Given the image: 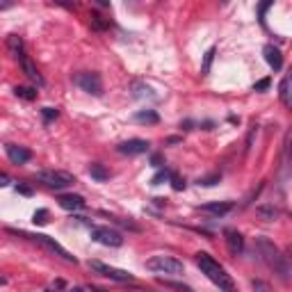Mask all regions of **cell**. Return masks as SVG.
I'll return each mask as SVG.
<instances>
[{
  "label": "cell",
  "mask_w": 292,
  "mask_h": 292,
  "mask_svg": "<svg viewBox=\"0 0 292 292\" xmlns=\"http://www.w3.org/2000/svg\"><path fill=\"white\" fill-rule=\"evenodd\" d=\"M92 240L98 244H105V247H121L124 238H121L119 231H112L108 226H94L92 228Z\"/></svg>",
  "instance_id": "52a82bcc"
},
{
  "label": "cell",
  "mask_w": 292,
  "mask_h": 292,
  "mask_svg": "<svg viewBox=\"0 0 292 292\" xmlns=\"http://www.w3.org/2000/svg\"><path fill=\"white\" fill-rule=\"evenodd\" d=\"M57 203L64 210H82L85 208V199L80 194H60L57 196Z\"/></svg>",
  "instance_id": "7c38bea8"
},
{
  "label": "cell",
  "mask_w": 292,
  "mask_h": 292,
  "mask_svg": "<svg viewBox=\"0 0 292 292\" xmlns=\"http://www.w3.org/2000/svg\"><path fill=\"white\" fill-rule=\"evenodd\" d=\"M290 73H292V69H290Z\"/></svg>",
  "instance_id": "74e56055"
},
{
  "label": "cell",
  "mask_w": 292,
  "mask_h": 292,
  "mask_svg": "<svg viewBox=\"0 0 292 292\" xmlns=\"http://www.w3.org/2000/svg\"><path fill=\"white\" fill-rule=\"evenodd\" d=\"M279 98H281V103L286 105L288 110H292V92H290V82L288 80L279 82Z\"/></svg>",
  "instance_id": "d6986e66"
},
{
  "label": "cell",
  "mask_w": 292,
  "mask_h": 292,
  "mask_svg": "<svg viewBox=\"0 0 292 292\" xmlns=\"http://www.w3.org/2000/svg\"><path fill=\"white\" fill-rule=\"evenodd\" d=\"M73 82L80 87L82 92L92 94V96H101V94H103V80H101L98 73H92V71L76 73V76H73Z\"/></svg>",
  "instance_id": "8992f818"
},
{
  "label": "cell",
  "mask_w": 292,
  "mask_h": 292,
  "mask_svg": "<svg viewBox=\"0 0 292 292\" xmlns=\"http://www.w3.org/2000/svg\"><path fill=\"white\" fill-rule=\"evenodd\" d=\"M270 7H272V2H263V5H260V21L263 23H265V11L270 9Z\"/></svg>",
  "instance_id": "d6a6232c"
},
{
  "label": "cell",
  "mask_w": 292,
  "mask_h": 292,
  "mask_svg": "<svg viewBox=\"0 0 292 292\" xmlns=\"http://www.w3.org/2000/svg\"><path fill=\"white\" fill-rule=\"evenodd\" d=\"M14 94H16L18 98H23V101H34L37 98V89H32V87H16L14 89Z\"/></svg>",
  "instance_id": "44dd1931"
},
{
  "label": "cell",
  "mask_w": 292,
  "mask_h": 292,
  "mask_svg": "<svg viewBox=\"0 0 292 292\" xmlns=\"http://www.w3.org/2000/svg\"><path fill=\"white\" fill-rule=\"evenodd\" d=\"M167 178H171V173H169L167 169H160V171H157L155 176L151 178V185H162Z\"/></svg>",
  "instance_id": "484cf974"
},
{
  "label": "cell",
  "mask_w": 292,
  "mask_h": 292,
  "mask_svg": "<svg viewBox=\"0 0 292 292\" xmlns=\"http://www.w3.org/2000/svg\"><path fill=\"white\" fill-rule=\"evenodd\" d=\"M7 48H9V53L14 55V57H16V60H21L23 55V39L18 37V34H9V37H7Z\"/></svg>",
  "instance_id": "e0dca14e"
},
{
  "label": "cell",
  "mask_w": 292,
  "mask_h": 292,
  "mask_svg": "<svg viewBox=\"0 0 292 292\" xmlns=\"http://www.w3.org/2000/svg\"><path fill=\"white\" fill-rule=\"evenodd\" d=\"M89 176H92L94 180H98V183H105V180L110 178V171L101 162H92L89 164Z\"/></svg>",
  "instance_id": "ac0fdd59"
},
{
  "label": "cell",
  "mask_w": 292,
  "mask_h": 292,
  "mask_svg": "<svg viewBox=\"0 0 292 292\" xmlns=\"http://www.w3.org/2000/svg\"><path fill=\"white\" fill-rule=\"evenodd\" d=\"M256 251H258L260 258L274 270V274L279 276L281 281H288V279H290L292 270H290V263H288V256H283L281 251H279V247H276L270 238H256Z\"/></svg>",
  "instance_id": "6da1fadb"
},
{
  "label": "cell",
  "mask_w": 292,
  "mask_h": 292,
  "mask_svg": "<svg viewBox=\"0 0 292 292\" xmlns=\"http://www.w3.org/2000/svg\"><path fill=\"white\" fill-rule=\"evenodd\" d=\"M89 267H92L94 272H98V274L108 276V279H112V281H119V283H128L133 281V274L126 270H117V267H110V265H103V263H98V260H89Z\"/></svg>",
  "instance_id": "ba28073f"
},
{
  "label": "cell",
  "mask_w": 292,
  "mask_h": 292,
  "mask_svg": "<svg viewBox=\"0 0 292 292\" xmlns=\"http://www.w3.org/2000/svg\"><path fill=\"white\" fill-rule=\"evenodd\" d=\"M171 187L176 189V192H180V189H185V180L180 178V176H176V173H171Z\"/></svg>",
  "instance_id": "4dcf8cb0"
},
{
  "label": "cell",
  "mask_w": 292,
  "mask_h": 292,
  "mask_svg": "<svg viewBox=\"0 0 292 292\" xmlns=\"http://www.w3.org/2000/svg\"><path fill=\"white\" fill-rule=\"evenodd\" d=\"M212 60H215V48H210L206 53V57H203V66H201V73H203V76H208V73H210Z\"/></svg>",
  "instance_id": "603a6c76"
},
{
  "label": "cell",
  "mask_w": 292,
  "mask_h": 292,
  "mask_svg": "<svg viewBox=\"0 0 292 292\" xmlns=\"http://www.w3.org/2000/svg\"><path fill=\"white\" fill-rule=\"evenodd\" d=\"M117 151L124 153V155H142V153L148 151V142L146 140H128V142H121L117 146Z\"/></svg>",
  "instance_id": "30bf717a"
},
{
  "label": "cell",
  "mask_w": 292,
  "mask_h": 292,
  "mask_svg": "<svg viewBox=\"0 0 292 292\" xmlns=\"http://www.w3.org/2000/svg\"><path fill=\"white\" fill-rule=\"evenodd\" d=\"M5 153H7L11 164H25V162H30V157H32V153L27 151V148L16 146V144H5Z\"/></svg>",
  "instance_id": "8fae6325"
},
{
  "label": "cell",
  "mask_w": 292,
  "mask_h": 292,
  "mask_svg": "<svg viewBox=\"0 0 292 292\" xmlns=\"http://www.w3.org/2000/svg\"><path fill=\"white\" fill-rule=\"evenodd\" d=\"M71 292H82V290H80V288H76V290H71Z\"/></svg>",
  "instance_id": "d590c367"
},
{
  "label": "cell",
  "mask_w": 292,
  "mask_h": 292,
  "mask_svg": "<svg viewBox=\"0 0 292 292\" xmlns=\"http://www.w3.org/2000/svg\"><path fill=\"white\" fill-rule=\"evenodd\" d=\"M23 235H25V238H30V240H34L37 244H41V247H43L46 251H48V254L57 256V258H62L64 263H73V265L78 263L76 256H71L69 251H66L60 242H55V240H53V238H48V235H41V233H37V235H27V233H23Z\"/></svg>",
  "instance_id": "5b68a950"
},
{
  "label": "cell",
  "mask_w": 292,
  "mask_h": 292,
  "mask_svg": "<svg viewBox=\"0 0 292 292\" xmlns=\"http://www.w3.org/2000/svg\"><path fill=\"white\" fill-rule=\"evenodd\" d=\"M256 215H258L260 219H265V222H274V219H279V208H274V206H258V208H256Z\"/></svg>",
  "instance_id": "ffe728a7"
},
{
  "label": "cell",
  "mask_w": 292,
  "mask_h": 292,
  "mask_svg": "<svg viewBox=\"0 0 292 292\" xmlns=\"http://www.w3.org/2000/svg\"><path fill=\"white\" fill-rule=\"evenodd\" d=\"M224 240H226V249L231 256H240L244 251V238L240 231L226 228V231H224Z\"/></svg>",
  "instance_id": "9c48e42d"
},
{
  "label": "cell",
  "mask_w": 292,
  "mask_h": 292,
  "mask_svg": "<svg viewBox=\"0 0 292 292\" xmlns=\"http://www.w3.org/2000/svg\"><path fill=\"white\" fill-rule=\"evenodd\" d=\"M133 119H135L137 124L155 126L157 121H160V114H157L155 110H140V112H135V117H133Z\"/></svg>",
  "instance_id": "2e32d148"
},
{
  "label": "cell",
  "mask_w": 292,
  "mask_h": 292,
  "mask_svg": "<svg viewBox=\"0 0 292 292\" xmlns=\"http://www.w3.org/2000/svg\"><path fill=\"white\" fill-rule=\"evenodd\" d=\"M41 114H43V124H50L53 119H57V114H60V112H57L55 108H43Z\"/></svg>",
  "instance_id": "f1b7e54d"
},
{
  "label": "cell",
  "mask_w": 292,
  "mask_h": 292,
  "mask_svg": "<svg viewBox=\"0 0 292 292\" xmlns=\"http://www.w3.org/2000/svg\"><path fill=\"white\" fill-rule=\"evenodd\" d=\"M92 27H94V30H108L110 21H105L101 14H92Z\"/></svg>",
  "instance_id": "cb8c5ba5"
},
{
  "label": "cell",
  "mask_w": 292,
  "mask_h": 292,
  "mask_svg": "<svg viewBox=\"0 0 292 292\" xmlns=\"http://www.w3.org/2000/svg\"><path fill=\"white\" fill-rule=\"evenodd\" d=\"M34 178L39 180V183H43L46 187L50 189H64L69 187V185L76 183V176L69 171H60V169H48V171H39Z\"/></svg>",
  "instance_id": "3957f363"
},
{
  "label": "cell",
  "mask_w": 292,
  "mask_h": 292,
  "mask_svg": "<svg viewBox=\"0 0 292 292\" xmlns=\"http://www.w3.org/2000/svg\"><path fill=\"white\" fill-rule=\"evenodd\" d=\"M228 292H238V290H235V288H233V290H228Z\"/></svg>",
  "instance_id": "8d00e7d4"
},
{
  "label": "cell",
  "mask_w": 292,
  "mask_h": 292,
  "mask_svg": "<svg viewBox=\"0 0 292 292\" xmlns=\"http://www.w3.org/2000/svg\"><path fill=\"white\" fill-rule=\"evenodd\" d=\"M251 288H254V292H272L270 283L260 281V279H254V281H251Z\"/></svg>",
  "instance_id": "83f0119b"
},
{
  "label": "cell",
  "mask_w": 292,
  "mask_h": 292,
  "mask_svg": "<svg viewBox=\"0 0 292 292\" xmlns=\"http://www.w3.org/2000/svg\"><path fill=\"white\" fill-rule=\"evenodd\" d=\"M18 62H21V69H23V73H25V76H27V78H30V80L34 82V85H39V87H41V85H43V78H41V73H39V71H37V66H34V62L30 60L27 55H23V57H21V60H18Z\"/></svg>",
  "instance_id": "4fadbf2b"
},
{
  "label": "cell",
  "mask_w": 292,
  "mask_h": 292,
  "mask_svg": "<svg viewBox=\"0 0 292 292\" xmlns=\"http://www.w3.org/2000/svg\"><path fill=\"white\" fill-rule=\"evenodd\" d=\"M146 270L155 272V274H183L185 265L171 256H153L146 260Z\"/></svg>",
  "instance_id": "277c9868"
},
{
  "label": "cell",
  "mask_w": 292,
  "mask_h": 292,
  "mask_svg": "<svg viewBox=\"0 0 292 292\" xmlns=\"http://www.w3.org/2000/svg\"><path fill=\"white\" fill-rule=\"evenodd\" d=\"M160 283L167 288H171V290H178V292H194L189 286H183V283H176V281H164V279H160Z\"/></svg>",
  "instance_id": "d4e9b609"
},
{
  "label": "cell",
  "mask_w": 292,
  "mask_h": 292,
  "mask_svg": "<svg viewBox=\"0 0 292 292\" xmlns=\"http://www.w3.org/2000/svg\"><path fill=\"white\" fill-rule=\"evenodd\" d=\"M151 162L155 164V167H160V164H162V155H157V153H155V155L151 157Z\"/></svg>",
  "instance_id": "836d02e7"
},
{
  "label": "cell",
  "mask_w": 292,
  "mask_h": 292,
  "mask_svg": "<svg viewBox=\"0 0 292 292\" xmlns=\"http://www.w3.org/2000/svg\"><path fill=\"white\" fill-rule=\"evenodd\" d=\"M133 96H135V98L153 96V94H151V87H146V85H142V82H135V85H133Z\"/></svg>",
  "instance_id": "7402d4cb"
},
{
  "label": "cell",
  "mask_w": 292,
  "mask_h": 292,
  "mask_svg": "<svg viewBox=\"0 0 292 292\" xmlns=\"http://www.w3.org/2000/svg\"><path fill=\"white\" fill-rule=\"evenodd\" d=\"M18 192H21V194H25V196L32 194V189H30V187H23V185H18Z\"/></svg>",
  "instance_id": "e575fe53"
},
{
  "label": "cell",
  "mask_w": 292,
  "mask_h": 292,
  "mask_svg": "<svg viewBox=\"0 0 292 292\" xmlns=\"http://www.w3.org/2000/svg\"><path fill=\"white\" fill-rule=\"evenodd\" d=\"M263 55H265L267 64H270L272 69H274V71H281V66H283V55H281V50L276 48V46L267 43L265 48H263Z\"/></svg>",
  "instance_id": "5bb4252c"
},
{
  "label": "cell",
  "mask_w": 292,
  "mask_h": 292,
  "mask_svg": "<svg viewBox=\"0 0 292 292\" xmlns=\"http://www.w3.org/2000/svg\"><path fill=\"white\" fill-rule=\"evenodd\" d=\"M199 210L201 212H208V215L222 217V215H226V212L233 210V203H231V201H215V203H206V206H201Z\"/></svg>",
  "instance_id": "9a60e30c"
},
{
  "label": "cell",
  "mask_w": 292,
  "mask_h": 292,
  "mask_svg": "<svg viewBox=\"0 0 292 292\" xmlns=\"http://www.w3.org/2000/svg\"><path fill=\"white\" fill-rule=\"evenodd\" d=\"M270 85H272L270 78H263V80H258V82L254 85V92H265V89H267Z\"/></svg>",
  "instance_id": "1f68e13d"
},
{
  "label": "cell",
  "mask_w": 292,
  "mask_h": 292,
  "mask_svg": "<svg viewBox=\"0 0 292 292\" xmlns=\"http://www.w3.org/2000/svg\"><path fill=\"white\" fill-rule=\"evenodd\" d=\"M194 260H196V265H199L201 274H206L208 279L215 283V286H219L224 292L233 290V279L226 274V272H224V267L219 265V263H217L210 254H203V251H201V254L194 256Z\"/></svg>",
  "instance_id": "7a4b0ae2"
},
{
  "label": "cell",
  "mask_w": 292,
  "mask_h": 292,
  "mask_svg": "<svg viewBox=\"0 0 292 292\" xmlns=\"http://www.w3.org/2000/svg\"><path fill=\"white\" fill-rule=\"evenodd\" d=\"M222 180V173H212V176H208V178H201L199 185H203V187H212V185H217Z\"/></svg>",
  "instance_id": "4316f807"
},
{
  "label": "cell",
  "mask_w": 292,
  "mask_h": 292,
  "mask_svg": "<svg viewBox=\"0 0 292 292\" xmlns=\"http://www.w3.org/2000/svg\"><path fill=\"white\" fill-rule=\"evenodd\" d=\"M46 217H48V210H43V208H41V210H37V212H34L32 222H34V224H46V222H48Z\"/></svg>",
  "instance_id": "f546056e"
}]
</instances>
